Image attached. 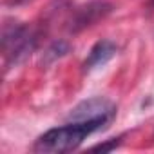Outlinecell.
<instances>
[{
  "instance_id": "6da1fadb",
  "label": "cell",
  "mask_w": 154,
  "mask_h": 154,
  "mask_svg": "<svg viewBox=\"0 0 154 154\" xmlns=\"http://www.w3.org/2000/svg\"><path fill=\"white\" fill-rule=\"evenodd\" d=\"M107 120H87V122H67L65 125L49 129L33 145L35 152L40 154H62L78 149L82 141L93 132L103 129Z\"/></svg>"
},
{
  "instance_id": "7a4b0ae2",
  "label": "cell",
  "mask_w": 154,
  "mask_h": 154,
  "mask_svg": "<svg viewBox=\"0 0 154 154\" xmlns=\"http://www.w3.org/2000/svg\"><path fill=\"white\" fill-rule=\"evenodd\" d=\"M36 33L20 24V22H6L2 27V53L6 58V67L20 63L27 58L36 47Z\"/></svg>"
},
{
  "instance_id": "3957f363",
  "label": "cell",
  "mask_w": 154,
  "mask_h": 154,
  "mask_svg": "<svg viewBox=\"0 0 154 154\" xmlns=\"http://www.w3.org/2000/svg\"><path fill=\"white\" fill-rule=\"evenodd\" d=\"M116 116V105L102 96H94L80 102L67 116V122H87V120H107L112 122Z\"/></svg>"
},
{
  "instance_id": "277c9868",
  "label": "cell",
  "mask_w": 154,
  "mask_h": 154,
  "mask_svg": "<svg viewBox=\"0 0 154 154\" xmlns=\"http://www.w3.org/2000/svg\"><path fill=\"white\" fill-rule=\"evenodd\" d=\"M111 9H112V6L107 0H91L89 4H85L82 9H78L74 13L72 20H71V26H69V31L76 33V31H82V29L93 26L100 18L107 17L111 13Z\"/></svg>"
},
{
  "instance_id": "5b68a950",
  "label": "cell",
  "mask_w": 154,
  "mask_h": 154,
  "mask_svg": "<svg viewBox=\"0 0 154 154\" xmlns=\"http://www.w3.org/2000/svg\"><path fill=\"white\" fill-rule=\"evenodd\" d=\"M116 53H118V45L112 40H100V42H96L91 47L87 58L82 63L84 72H89V71H93V69H96L100 65H105L111 58L116 56Z\"/></svg>"
},
{
  "instance_id": "8992f818",
  "label": "cell",
  "mask_w": 154,
  "mask_h": 154,
  "mask_svg": "<svg viewBox=\"0 0 154 154\" xmlns=\"http://www.w3.org/2000/svg\"><path fill=\"white\" fill-rule=\"evenodd\" d=\"M69 51H71V44H69L67 40H56V42H53V44L45 49V53H44V56H42V65H51V63H54L56 60L63 58Z\"/></svg>"
},
{
  "instance_id": "52a82bcc",
  "label": "cell",
  "mask_w": 154,
  "mask_h": 154,
  "mask_svg": "<svg viewBox=\"0 0 154 154\" xmlns=\"http://www.w3.org/2000/svg\"><path fill=\"white\" fill-rule=\"evenodd\" d=\"M125 138V134H122V136H118V138H111L109 141H105V143H98V145H94L93 147V150H102V152H111V150H114V149H118L120 145H122V140Z\"/></svg>"
},
{
  "instance_id": "ba28073f",
  "label": "cell",
  "mask_w": 154,
  "mask_h": 154,
  "mask_svg": "<svg viewBox=\"0 0 154 154\" xmlns=\"http://www.w3.org/2000/svg\"><path fill=\"white\" fill-rule=\"evenodd\" d=\"M22 2H27V0H9V4H22Z\"/></svg>"
},
{
  "instance_id": "9c48e42d",
  "label": "cell",
  "mask_w": 154,
  "mask_h": 154,
  "mask_svg": "<svg viewBox=\"0 0 154 154\" xmlns=\"http://www.w3.org/2000/svg\"><path fill=\"white\" fill-rule=\"evenodd\" d=\"M149 6H150V8H154V0H149Z\"/></svg>"
}]
</instances>
